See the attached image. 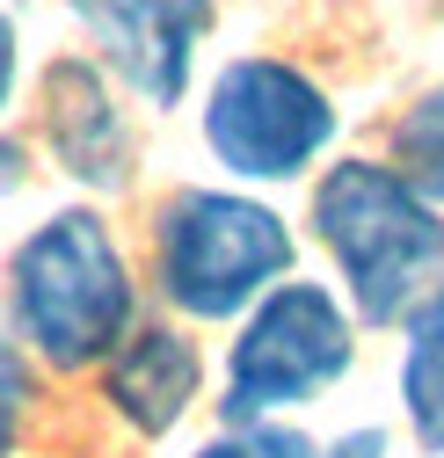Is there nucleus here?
Here are the masks:
<instances>
[{"label":"nucleus","instance_id":"nucleus-1","mask_svg":"<svg viewBox=\"0 0 444 458\" xmlns=\"http://www.w3.org/2000/svg\"><path fill=\"white\" fill-rule=\"evenodd\" d=\"M8 313L51 371L109 364L132 335V269L117 233L81 204L30 225L8 255Z\"/></svg>","mask_w":444,"mask_h":458},{"label":"nucleus","instance_id":"nucleus-2","mask_svg":"<svg viewBox=\"0 0 444 458\" xmlns=\"http://www.w3.org/2000/svg\"><path fill=\"white\" fill-rule=\"evenodd\" d=\"M313 233L336 255L357 320H408L444 284V218L437 204L379 160H343L313 190Z\"/></svg>","mask_w":444,"mask_h":458},{"label":"nucleus","instance_id":"nucleus-3","mask_svg":"<svg viewBox=\"0 0 444 458\" xmlns=\"http://www.w3.org/2000/svg\"><path fill=\"white\" fill-rule=\"evenodd\" d=\"M153 262L160 292L190 320H234L277 292L292 269V233L285 218L234 190H175L153 225Z\"/></svg>","mask_w":444,"mask_h":458},{"label":"nucleus","instance_id":"nucleus-4","mask_svg":"<svg viewBox=\"0 0 444 458\" xmlns=\"http://www.w3.org/2000/svg\"><path fill=\"white\" fill-rule=\"evenodd\" d=\"M350 357L357 327L343 299L320 284H277L262 306H248L226 357V422H269L285 408H306L350 371Z\"/></svg>","mask_w":444,"mask_h":458},{"label":"nucleus","instance_id":"nucleus-5","mask_svg":"<svg viewBox=\"0 0 444 458\" xmlns=\"http://www.w3.org/2000/svg\"><path fill=\"white\" fill-rule=\"evenodd\" d=\"M336 139V102L292 59H234L204 95V146L241 182H292Z\"/></svg>","mask_w":444,"mask_h":458},{"label":"nucleus","instance_id":"nucleus-6","mask_svg":"<svg viewBox=\"0 0 444 458\" xmlns=\"http://www.w3.org/2000/svg\"><path fill=\"white\" fill-rule=\"evenodd\" d=\"M66 8L95 37L102 66L153 109L183 102L197 73V44L211 37V15H218L211 0H66Z\"/></svg>","mask_w":444,"mask_h":458},{"label":"nucleus","instance_id":"nucleus-7","mask_svg":"<svg viewBox=\"0 0 444 458\" xmlns=\"http://www.w3.org/2000/svg\"><path fill=\"white\" fill-rule=\"evenodd\" d=\"M44 146L88 190H124L132 182V124L117 95H109V73L95 59H51L44 66Z\"/></svg>","mask_w":444,"mask_h":458},{"label":"nucleus","instance_id":"nucleus-8","mask_svg":"<svg viewBox=\"0 0 444 458\" xmlns=\"http://www.w3.org/2000/svg\"><path fill=\"white\" fill-rule=\"evenodd\" d=\"M204 386V357L183 327H132L124 350L102 364V400L117 408L139 437H168Z\"/></svg>","mask_w":444,"mask_h":458},{"label":"nucleus","instance_id":"nucleus-9","mask_svg":"<svg viewBox=\"0 0 444 458\" xmlns=\"http://www.w3.org/2000/svg\"><path fill=\"white\" fill-rule=\"evenodd\" d=\"M401 415L430 458H444V284L408 313L401 342Z\"/></svg>","mask_w":444,"mask_h":458},{"label":"nucleus","instance_id":"nucleus-10","mask_svg":"<svg viewBox=\"0 0 444 458\" xmlns=\"http://www.w3.org/2000/svg\"><path fill=\"white\" fill-rule=\"evenodd\" d=\"M394 167L430 204H444V88H430L408 117L394 124Z\"/></svg>","mask_w":444,"mask_h":458},{"label":"nucleus","instance_id":"nucleus-11","mask_svg":"<svg viewBox=\"0 0 444 458\" xmlns=\"http://www.w3.org/2000/svg\"><path fill=\"white\" fill-rule=\"evenodd\" d=\"M197 458H313V444L299 429H277V422H234V429H218Z\"/></svg>","mask_w":444,"mask_h":458},{"label":"nucleus","instance_id":"nucleus-12","mask_svg":"<svg viewBox=\"0 0 444 458\" xmlns=\"http://www.w3.org/2000/svg\"><path fill=\"white\" fill-rule=\"evenodd\" d=\"M22 415H30V364H22V350H15V335L0 327V458H15Z\"/></svg>","mask_w":444,"mask_h":458},{"label":"nucleus","instance_id":"nucleus-13","mask_svg":"<svg viewBox=\"0 0 444 458\" xmlns=\"http://www.w3.org/2000/svg\"><path fill=\"white\" fill-rule=\"evenodd\" d=\"M15 66H22V44H15V22L0 15V117H8V95H15Z\"/></svg>","mask_w":444,"mask_h":458},{"label":"nucleus","instance_id":"nucleus-14","mask_svg":"<svg viewBox=\"0 0 444 458\" xmlns=\"http://www.w3.org/2000/svg\"><path fill=\"white\" fill-rule=\"evenodd\" d=\"M328 458H386V437H379V429H357V437H343Z\"/></svg>","mask_w":444,"mask_h":458}]
</instances>
